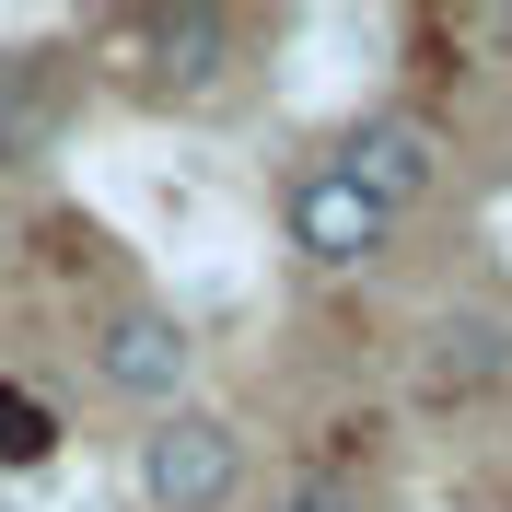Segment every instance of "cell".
<instances>
[{
    "label": "cell",
    "instance_id": "cell-5",
    "mask_svg": "<svg viewBox=\"0 0 512 512\" xmlns=\"http://www.w3.org/2000/svg\"><path fill=\"white\" fill-rule=\"evenodd\" d=\"M187 326L175 315H152V303H128L117 326L94 338V373H105V396H128V408H175L187 396Z\"/></svg>",
    "mask_w": 512,
    "mask_h": 512
},
{
    "label": "cell",
    "instance_id": "cell-10",
    "mask_svg": "<svg viewBox=\"0 0 512 512\" xmlns=\"http://www.w3.org/2000/svg\"><path fill=\"white\" fill-rule=\"evenodd\" d=\"M0 256H12V222H0Z\"/></svg>",
    "mask_w": 512,
    "mask_h": 512
},
{
    "label": "cell",
    "instance_id": "cell-2",
    "mask_svg": "<svg viewBox=\"0 0 512 512\" xmlns=\"http://www.w3.org/2000/svg\"><path fill=\"white\" fill-rule=\"evenodd\" d=\"M280 233H291V256H303V268H338V280H350V268H373V256H384L396 210H373L338 163H303V175L280 187Z\"/></svg>",
    "mask_w": 512,
    "mask_h": 512
},
{
    "label": "cell",
    "instance_id": "cell-6",
    "mask_svg": "<svg viewBox=\"0 0 512 512\" xmlns=\"http://www.w3.org/2000/svg\"><path fill=\"white\" fill-rule=\"evenodd\" d=\"M501 361H512L501 315H443L431 326V384H478V373H501Z\"/></svg>",
    "mask_w": 512,
    "mask_h": 512
},
{
    "label": "cell",
    "instance_id": "cell-7",
    "mask_svg": "<svg viewBox=\"0 0 512 512\" xmlns=\"http://www.w3.org/2000/svg\"><path fill=\"white\" fill-rule=\"evenodd\" d=\"M59 454V408L35 384H0V466H47Z\"/></svg>",
    "mask_w": 512,
    "mask_h": 512
},
{
    "label": "cell",
    "instance_id": "cell-3",
    "mask_svg": "<svg viewBox=\"0 0 512 512\" xmlns=\"http://www.w3.org/2000/svg\"><path fill=\"white\" fill-rule=\"evenodd\" d=\"M338 175H350L373 210H408V198H443V175H454V152H443V128L431 117H361L350 140H338Z\"/></svg>",
    "mask_w": 512,
    "mask_h": 512
},
{
    "label": "cell",
    "instance_id": "cell-9",
    "mask_svg": "<svg viewBox=\"0 0 512 512\" xmlns=\"http://www.w3.org/2000/svg\"><path fill=\"white\" fill-rule=\"evenodd\" d=\"M489 35H501V47H512V0H501V12H489Z\"/></svg>",
    "mask_w": 512,
    "mask_h": 512
},
{
    "label": "cell",
    "instance_id": "cell-4",
    "mask_svg": "<svg viewBox=\"0 0 512 512\" xmlns=\"http://www.w3.org/2000/svg\"><path fill=\"white\" fill-rule=\"evenodd\" d=\"M222 59H233V24H222V12H198V0H152V12H128V70H140L152 94H198Z\"/></svg>",
    "mask_w": 512,
    "mask_h": 512
},
{
    "label": "cell",
    "instance_id": "cell-8",
    "mask_svg": "<svg viewBox=\"0 0 512 512\" xmlns=\"http://www.w3.org/2000/svg\"><path fill=\"white\" fill-rule=\"evenodd\" d=\"M291 512H361V501H350V489H326V478H303V489H291Z\"/></svg>",
    "mask_w": 512,
    "mask_h": 512
},
{
    "label": "cell",
    "instance_id": "cell-1",
    "mask_svg": "<svg viewBox=\"0 0 512 512\" xmlns=\"http://www.w3.org/2000/svg\"><path fill=\"white\" fill-rule=\"evenodd\" d=\"M245 489V431L222 408H163L140 431V501L152 512H222Z\"/></svg>",
    "mask_w": 512,
    "mask_h": 512
}]
</instances>
